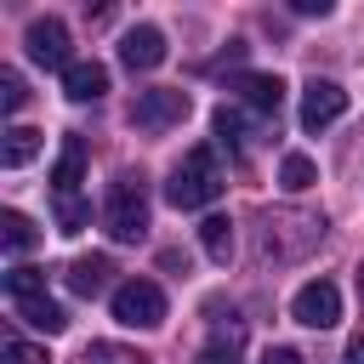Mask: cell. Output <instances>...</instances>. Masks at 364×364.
<instances>
[{
  "label": "cell",
  "mask_w": 364,
  "mask_h": 364,
  "mask_svg": "<svg viewBox=\"0 0 364 364\" xmlns=\"http://www.w3.org/2000/svg\"><path fill=\"white\" fill-rule=\"evenodd\" d=\"M341 114H347V91L336 80H307V91H301V131H324Z\"/></svg>",
  "instance_id": "cell-8"
},
{
  "label": "cell",
  "mask_w": 364,
  "mask_h": 364,
  "mask_svg": "<svg viewBox=\"0 0 364 364\" xmlns=\"http://www.w3.org/2000/svg\"><path fill=\"white\" fill-rule=\"evenodd\" d=\"M358 296H364V267H358Z\"/></svg>",
  "instance_id": "cell-30"
},
{
  "label": "cell",
  "mask_w": 364,
  "mask_h": 364,
  "mask_svg": "<svg viewBox=\"0 0 364 364\" xmlns=\"http://www.w3.org/2000/svg\"><path fill=\"white\" fill-rule=\"evenodd\" d=\"M102 222H108V239H119V245H136L148 233V188H142V176H119L108 188Z\"/></svg>",
  "instance_id": "cell-3"
},
{
  "label": "cell",
  "mask_w": 364,
  "mask_h": 364,
  "mask_svg": "<svg viewBox=\"0 0 364 364\" xmlns=\"http://www.w3.org/2000/svg\"><path fill=\"white\" fill-rule=\"evenodd\" d=\"M85 222H91L85 199H57V233H85Z\"/></svg>",
  "instance_id": "cell-23"
},
{
  "label": "cell",
  "mask_w": 364,
  "mask_h": 364,
  "mask_svg": "<svg viewBox=\"0 0 364 364\" xmlns=\"http://www.w3.org/2000/svg\"><path fill=\"white\" fill-rule=\"evenodd\" d=\"M6 364H51V353L34 341H6Z\"/></svg>",
  "instance_id": "cell-25"
},
{
  "label": "cell",
  "mask_w": 364,
  "mask_h": 364,
  "mask_svg": "<svg viewBox=\"0 0 364 364\" xmlns=\"http://www.w3.org/2000/svg\"><path fill=\"white\" fill-rule=\"evenodd\" d=\"M85 364H148L136 347H119V341H91L85 347Z\"/></svg>",
  "instance_id": "cell-22"
},
{
  "label": "cell",
  "mask_w": 364,
  "mask_h": 364,
  "mask_svg": "<svg viewBox=\"0 0 364 364\" xmlns=\"http://www.w3.org/2000/svg\"><path fill=\"white\" fill-rule=\"evenodd\" d=\"M0 245H6L11 256H23V250L34 245V222H28L23 210H0Z\"/></svg>",
  "instance_id": "cell-20"
},
{
  "label": "cell",
  "mask_w": 364,
  "mask_h": 364,
  "mask_svg": "<svg viewBox=\"0 0 364 364\" xmlns=\"http://www.w3.org/2000/svg\"><path fill=\"white\" fill-rule=\"evenodd\" d=\"M80 176H85V142L68 136L63 154H57V165H51V188H57V199H74V182H80Z\"/></svg>",
  "instance_id": "cell-13"
},
{
  "label": "cell",
  "mask_w": 364,
  "mask_h": 364,
  "mask_svg": "<svg viewBox=\"0 0 364 364\" xmlns=\"http://www.w3.org/2000/svg\"><path fill=\"white\" fill-rule=\"evenodd\" d=\"M17 313L34 324V330H46V336H63L68 330V313L51 301V296H34V301H17Z\"/></svg>",
  "instance_id": "cell-16"
},
{
  "label": "cell",
  "mask_w": 364,
  "mask_h": 364,
  "mask_svg": "<svg viewBox=\"0 0 364 364\" xmlns=\"http://www.w3.org/2000/svg\"><path fill=\"white\" fill-rule=\"evenodd\" d=\"M119 63H125L131 74H148V68H159V63H165V34H159L154 23H136V28H125V40H119Z\"/></svg>",
  "instance_id": "cell-9"
},
{
  "label": "cell",
  "mask_w": 364,
  "mask_h": 364,
  "mask_svg": "<svg viewBox=\"0 0 364 364\" xmlns=\"http://www.w3.org/2000/svg\"><path fill=\"white\" fill-rule=\"evenodd\" d=\"M290 318H296V324H307V330H330V324L341 318V290H336L330 279L301 284V290L290 296Z\"/></svg>",
  "instance_id": "cell-6"
},
{
  "label": "cell",
  "mask_w": 364,
  "mask_h": 364,
  "mask_svg": "<svg viewBox=\"0 0 364 364\" xmlns=\"http://www.w3.org/2000/svg\"><path fill=\"white\" fill-rule=\"evenodd\" d=\"M23 102H28V91H23V74H17V68H6V74H0V108H6V114H17Z\"/></svg>",
  "instance_id": "cell-24"
},
{
  "label": "cell",
  "mask_w": 364,
  "mask_h": 364,
  "mask_svg": "<svg viewBox=\"0 0 364 364\" xmlns=\"http://www.w3.org/2000/svg\"><path fill=\"white\" fill-rule=\"evenodd\" d=\"M23 46H28V57L46 63V68H68V63H74V57H68V23H63V17H34L28 34H23Z\"/></svg>",
  "instance_id": "cell-7"
},
{
  "label": "cell",
  "mask_w": 364,
  "mask_h": 364,
  "mask_svg": "<svg viewBox=\"0 0 364 364\" xmlns=\"http://www.w3.org/2000/svg\"><path fill=\"white\" fill-rule=\"evenodd\" d=\"M188 91L182 85H154V91H136V102H131V119L142 125V131H171V125H182L188 119Z\"/></svg>",
  "instance_id": "cell-5"
},
{
  "label": "cell",
  "mask_w": 364,
  "mask_h": 364,
  "mask_svg": "<svg viewBox=\"0 0 364 364\" xmlns=\"http://www.w3.org/2000/svg\"><path fill=\"white\" fill-rule=\"evenodd\" d=\"M222 193V171H216V154L210 148H188L182 154V165L171 171V182H165V199L176 205V210H199V205H210Z\"/></svg>",
  "instance_id": "cell-1"
},
{
  "label": "cell",
  "mask_w": 364,
  "mask_h": 364,
  "mask_svg": "<svg viewBox=\"0 0 364 364\" xmlns=\"http://www.w3.org/2000/svg\"><path fill=\"white\" fill-rule=\"evenodd\" d=\"M108 273H114V262H108V256H74L63 279H68V290H74V296H102V290H108Z\"/></svg>",
  "instance_id": "cell-12"
},
{
  "label": "cell",
  "mask_w": 364,
  "mask_h": 364,
  "mask_svg": "<svg viewBox=\"0 0 364 364\" xmlns=\"http://www.w3.org/2000/svg\"><path fill=\"white\" fill-rule=\"evenodd\" d=\"M159 267H165V273H188V256H182V250H159Z\"/></svg>",
  "instance_id": "cell-27"
},
{
  "label": "cell",
  "mask_w": 364,
  "mask_h": 364,
  "mask_svg": "<svg viewBox=\"0 0 364 364\" xmlns=\"http://www.w3.org/2000/svg\"><path fill=\"white\" fill-rule=\"evenodd\" d=\"M341 364H364V336H358V341H347V353H341Z\"/></svg>",
  "instance_id": "cell-29"
},
{
  "label": "cell",
  "mask_w": 364,
  "mask_h": 364,
  "mask_svg": "<svg viewBox=\"0 0 364 364\" xmlns=\"http://www.w3.org/2000/svg\"><path fill=\"white\" fill-rule=\"evenodd\" d=\"M108 91V68L102 63H68L63 68V97L68 102H97Z\"/></svg>",
  "instance_id": "cell-11"
},
{
  "label": "cell",
  "mask_w": 364,
  "mask_h": 364,
  "mask_svg": "<svg viewBox=\"0 0 364 364\" xmlns=\"http://www.w3.org/2000/svg\"><path fill=\"white\" fill-rule=\"evenodd\" d=\"M199 245H205L210 262H228V256H233V222H228V216H205V222H199Z\"/></svg>",
  "instance_id": "cell-17"
},
{
  "label": "cell",
  "mask_w": 364,
  "mask_h": 364,
  "mask_svg": "<svg viewBox=\"0 0 364 364\" xmlns=\"http://www.w3.org/2000/svg\"><path fill=\"white\" fill-rule=\"evenodd\" d=\"M6 296H11V301L46 296V273H40V267H11V273H6Z\"/></svg>",
  "instance_id": "cell-21"
},
{
  "label": "cell",
  "mask_w": 364,
  "mask_h": 364,
  "mask_svg": "<svg viewBox=\"0 0 364 364\" xmlns=\"http://www.w3.org/2000/svg\"><path fill=\"white\" fill-rule=\"evenodd\" d=\"M108 307H114V318H119L125 330H159V324H165V290H159L154 279H125Z\"/></svg>",
  "instance_id": "cell-4"
},
{
  "label": "cell",
  "mask_w": 364,
  "mask_h": 364,
  "mask_svg": "<svg viewBox=\"0 0 364 364\" xmlns=\"http://www.w3.org/2000/svg\"><path fill=\"white\" fill-rule=\"evenodd\" d=\"M233 91H239V102L256 108V114H279V102H284V80H279V74H239Z\"/></svg>",
  "instance_id": "cell-10"
},
{
  "label": "cell",
  "mask_w": 364,
  "mask_h": 364,
  "mask_svg": "<svg viewBox=\"0 0 364 364\" xmlns=\"http://www.w3.org/2000/svg\"><path fill=\"white\" fill-rule=\"evenodd\" d=\"M296 11H301V17H324V11H330V0H296Z\"/></svg>",
  "instance_id": "cell-28"
},
{
  "label": "cell",
  "mask_w": 364,
  "mask_h": 364,
  "mask_svg": "<svg viewBox=\"0 0 364 364\" xmlns=\"http://www.w3.org/2000/svg\"><path fill=\"white\" fill-rule=\"evenodd\" d=\"M318 182V165L307 159V154H284V165H279V188L284 193H307Z\"/></svg>",
  "instance_id": "cell-18"
},
{
  "label": "cell",
  "mask_w": 364,
  "mask_h": 364,
  "mask_svg": "<svg viewBox=\"0 0 364 364\" xmlns=\"http://www.w3.org/2000/svg\"><path fill=\"white\" fill-rule=\"evenodd\" d=\"M318 239H324V216H313V210H267V222H262V250L273 262H290V256L313 250Z\"/></svg>",
  "instance_id": "cell-2"
},
{
  "label": "cell",
  "mask_w": 364,
  "mask_h": 364,
  "mask_svg": "<svg viewBox=\"0 0 364 364\" xmlns=\"http://www.w3.org/2000/svg\"><path fill=\"white\" fill-rule=\"evenodd\" d=\"M40 148H46V142H40V131L11 125V131H6V142H0V165H6V171H17V165H28Z\"/></svg>",
  "instance_id": "cell-15"
},
{
  "label": "cell",
  "mask_w": 364,
  "mask_h": 364,
  "mask_svg": "<svg viewBox=\"0 0 364 364\" xmlns=\"http://www.w3.org/2000/svg\"><path fill=\"white\" fill-rule=\"evenodd\" d=\"M262 364H307V358H301L296 347H267V353H262Z\"/></svg>",
  "instance_id": "cell-26"
},
{
  "label": "cell",
  "mask_w": 364,
  "mask_h": 364,
  "mask_svg": "<svg viewBox=\"0 0 364 364\" xmlns=\"http://www.w3.org/2000/svg\"><path fill=\"white\" fill-rule=\"evenodd\" d=\"M239 353H245V324L233 318V324H222V330L199 347V364H239Z\"/></svg>",
  "instance_id": "cell-14"
},
{
  "label": "cell",
  "mask_w": 364,
  "mask_h": 364,
  "mask_svg": "<svg viewBox=\"0 0 364 364\" xmlns=\"http://www.w3.org/2000/svg\"><path fill=\"white\" fill-rule=\"evenodd\" d=\"M216 136H222V148H250L256 142V131L239 108H216Z\"/></svg>",
  "instance_id": "cell-19"
}]
</instances>
